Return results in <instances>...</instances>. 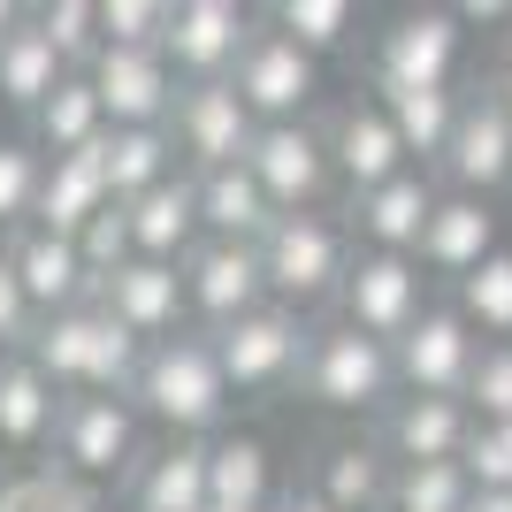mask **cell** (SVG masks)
I'll return each mask as SVG.
<instances>
[{"label": "cell", "mask_w": 512, "mask_h": 512, "mask_svg": "<svg viewBox=\"0 0 512 512\" xmlns=\"http://www.w3.org/2000/svg\"><path fill=\"white\" fill-rule=\"evenodd\" d=\"M130 406L161 421L169 436H192V444H214L222 421H230V383H222V360H214L207 329H184L169 344H146V367L130 383Z\"/></svg>", "instance_id": "1"}, {"label": "cell", "mask_w": 512, "mask_h": 512, "mask_svg": "<svg viewBox=\"0 0 512 512\" xmlns=\"http://www.w3.org/2000/svg\"><path fill=\"white\" fill-rule=\"evenodd\" d=\"M62 398H130L138 367H146V344L130 337L107 306H69V314L39 321V344L23 352Z\"/></svg>", "instance_id": "2"}, {"label": "cell", "mask_w": 512, "mask_h": 512, "mask_svg": "<svg viewBox=\"0 0 512 512\" xmlns=\"http://www.w3.org/2000/svg\"><path fill=\"white\" fill-rule=\"evenodd\" d=\"M260 260H268V291H276V306H291V314L314 321L321 306L344 299V276H352V260H360V237H352V222L344 214H283L276 230H268V245H260Z\"/></svg>", "instance_id": "3"}, {"label": "cell", "mask_w": 512, "mask_h": 512, "mask_svg": "<svg viewBox=\"0 0 512 512\" xmlns=\"http://www.w3.org/2000/svg\"><path fill=\"white\" fill-rule=\"evenodd\" d=\"M299 398L321 406V413H375V421H383V413L398 406V352L329 314V321H314Z\"/></svg>", "instance_id": "4"}, {"label": "cell", "mask_w": 512, "mask_h": 512, "mask_svg": "<svg viewBox=\"0 0 512 512\" xmlns=\"http://www.w3.org/2000/svg\"><path fill=\"white\" fill-rule=\"evenodd\" d=\"M306 344H314V321L291 314V306H260L237 329H214V360H222V383L230 398H283L299 390L306 375Z\"/></svg>", "instance_id": "5"}, {"label": "cell", "mask_w": 512, "mask_h": 512, "mask_svg": "<svg viewBox=\"0 0 512 512\" xmlns=\"http://www.w3.org/2000/svg\"><path fill=\"white\" fill-rule=\"evenodd\" d=\"M436 184L467 199H505L512 192V107L497 100L490 77L459 85V130H451V153L436 161Z\"/></svg>", "instance_id": "6"}, {"label": "cell", "mask_w": 512, "mask_h": 512, "mask_svg": "<svg viewBox=\"0 0 512 512\" xmlns=\"http://www.w3.org/2000/svg\"><path fill=\"white\" fill-rule=\"evenodd\" d=\"M459 54H467V23H459V8H398V16L375 31L367 85L459 92Z\"/></svg>", "instance_id": "7"}, {"label": "cell", "mask_w": 512, "mask_h": 512, "mask_svg": "<svg viewBox=\"0 0 512 512\" xmlns=\"http://www.w3.org/2000/svg\"><path fill=\"white\" fill-rule=\"evenodd\" d=\"M321 138H329L344 199H367V192H383V184H398V176L413 169L406 138H398V123H390V107L375 100V92H344V100L321 115Z\"/></svg>", "instance_id": "8"}, {"label": "cell", "mask_w": 512, "mask_h": 512, "mask_svg": "<svg viewBox=\"0 0 512 512\" xmlns=\"http://www.w3.org/2000/svg\"><path fill=\"white\" fill-rule=\"evenodd\" d=\"M138 421L146 413L130 406V398H69L62 406V436H54V467L69 482H130L138 474Z\"/></svg>", "instance_id": "9"}, {"label": "cell", "mask_w": 512, "mask_h": 512, "mask_svg": "<svg viewBox=\"0 0 512 512\" xmlns=\"http://www.w3.org/2000/svg\"><path fill=\"white\" fill-rule=\"evenodd\" d=\"M260 31V8H237V0H169V69L184 85H230L245 46Z\"/></svg>", "instance_id": "10"}, {"label": "cell", "mask_w": 512, "mask_h": 512, "mask_svg": "<svg viewBox=\"0 0 512 512\" xmlns=\"http://www.w3.org/2000/svg\"><path fill=\"white\" fill-rule=\"evenodd\" d=\"M390 352H398V398H467L474 367H482V337L451 299H436Z\"/></svg>", "instance_id": "11"}, {"label": "cell", "mask_w": 512, "mask_h": 512, "mask_svg": "<svg viewBox=\"0 0 512 512\" xmlns=\"http://www.w3.org/2000/svg\"><path fill=\"white\" fill-rule=\"evenodd\" d=\"M245 169L260 176V192L276 199V214H321L337 192V161H329V138L314 123H260Z\"/></svg>", "instance_id": "12"}, {"label": "cell", "mask_w": 512, "mask_h": 512, "mask_svg": "<svg viewBox=\"0 0 512 512\" xmlns=\"http://www.w3.org/2000/svg\"><path fill=\"white\" fill-rule=\"evenodd\" d=\"M428 268L406 253H360L352 260V276H344V299H337V321H352L360 337L375 344H398L413 321L428 314Z\"/></svg>", "instance_id": "13"}, {"label": "cell", "mask_w": 512, "mask_h": 512, "mask_svg": "<svg viewBox=\"0 0 512 512\" xmlns=\"http://www.w3.org/2000/svg\"><path fill=\"white\" fill-rule=\"evenodd\" d=\"M169 138H176L192 176H214V169H237L253 153L260 115L245 107L237 85H184L176 92V115H169Z\"/></svg>", "instance_id": "14"}, {"label": "cell", "mask_w": 512, "mask_h": 512, "mask_svg": "<svg viewBox=\"0 0 512 512\" xmlns=\"http://www.w3.org/2000/svg\"><path fill=\"white\" fill-rule=\"evenodd\" d=\"M184 291H192V329H207V337L214 329H237L260 306H276L260 245H214V237L184 260Z\"/></svg>", "instance_id": "15"}, {"label": "cell", "mask_w": 512, "mask_h": 512, "mask_svg": "<svg viewBox=\"0 0 512 512\" xmlns=\"http://www.w3.org/2000/svg\"><path fill=\"white\" fill-rule=\"evenodd\" d=\"M230 85L245 92V107H253L260 123H314L321 62H314V54H306V46H291V39H283V31H276V23H260Z\"/></svg>", "instance_id": "16"}, {"label": "cell", "mask_w": 512, "mask_h": 512, "mask_svg": "<svg viewBox=\"0 0 512 512\" xmlns=\"http://www.w3.org/2000/svg\"><path fill=\"white\" fill-rule=\"evenodd\" d=\"M436 207H444L436 169H406L398 184H383V192L344 199V222H352V237H360V253H406V260H421V237H428V222H436Z\"/></svg>", "instance_id": "17"}, {"label": "cell", "mask_w": 512, "mask_h": 512, "mask_svg": "<svg viewBox=\"0 0 512 512\" xmlns=\"http://www.w3.org/2000/svg\"><path fill=\"white\" fill-rule=\"evenodd\" d=\"M92 92H100L115 130H169L184 77L169 69V54H115L107 46L100 62H92Z\"/></svg>", "instance_id": "18"}, {"label": "cell", "mask_w": 512, "mask_h": 512, "mask_svg": "<svg viewBox=\"0 0 512 512\" xmlns=\"http://www.w3.org/2000/svg\"><path fill=\"white\" fill-rule=\"evenodd\" d=\"M390 474L398 459L383 451V436H321L306 459V490L337 512H390Z\"/></svg>", "instance_id": "19"}, {"label": "cell", "mask_w": 512, "mask_h": 512, "mask_svg": "<svg viewBox=\"0 0 512 512\" xmlns=\"http://www.w3.org/2000/svg\"><path fill=\"white\" fill-rule=\"evenodd\" d=\"M100 306L138 344H169L192 329V291H184V268H169V260H130L123 276L100 291Z\"/></svg>", "instance_id": "20"}, {"label": "cell", "mask_w": 512, "mask_h": 512, "mask_svg": "<svg viewBox=\"0 0 512 512\" xmlns=\"http://www.w3.org/2000/svg\"><path fill=\"white\" fill-rule=\"evenodd\" d=\"M8 253H16V276L23 291H31V306H39V321L69 314V306H100V291H92V268H85V245L77 237H54V230H16L8 237Z\"/></svg>", "instance_id": "21"}, {"label": "cell", "mask_w": 512, "mask_h": 512, "mask_svg": "<svg viewBox=\"0 0 512 512\" xmlns=\"http://www.w3.org/2000/svg\"><path fill=\"white\" fill-rule=\"evenodd\" d=\"M375 436H383V451L398 467H436V459H467L474 413H467V398H398L375 421Z\"/></svg>", "instance_id": "22"}, {"label": "cell", "mask_w": 512, "mask_h": 512, "mask_svg": "<svg viewBox=\"0 0 512 512\" xmlns=\"http://www.w3.org/2000/svg\"><path fill=\"white\" fill-rule=\"evenodd\" d=\"M130 512H214V474H207V444L169 436L138 459V474L123 482Z\"/></svg>", "instance_id": "23"}, {"label": "cell", "mask_w": 512, "mask_h": 512, "mask_svg": "<svg viewBox=\"0 0 512 512\" xmlns=\"http://www.w3.org/2000/svg\"><path fill=\"white\" fill-rule=\"evenodd\" d=\"M490 253H505V245H497V207L490 199H467V192H444V207H436V222H428V237H421V268L459 291Z\"/></svg>", "instance_id": "24"}, {"label": "cell", "mask_w": 512, "mask_h": 512, "mask_svg": "<svg viewBox=\"0 0 512 512\" xmlns=\"http://www.w3.org/2000/svg\"><path fill=\"white\" fill-rule=\"evenodd\" d=\"M130 237H138V260H169V268H184V260L207 245V222H199V176H169L161 192L130 199Z\"/></svg>", "instance_id": "25"}, {"label": "cell", "mask_w": 512, "mask_h": 512, "mask_svg": "<svg viewBox=\"0 0 512 512\" xmlns=\"http://www.w3.org/2000/svg\"><path fill=\"white\" fill-rule=\"evenodd\" d=\"M62 390L46 383L31 360H8L0 367V451L8 459H39V451H54V436H62ZM46 467V459H39Z\"/></svg>", "instance_id": "26"}, {"label": "cell", "mask_w": 512, "mask_h": 512, "mask_svg": "<svg viewBox=\"0 0 512 512\" xmlns=\"http://www.w3.org/2000/svg\"><path fill=\"white\" fill-rule=\"evenodd\" d=\"M199 222H207L214 245H268V230L283 214H276V199L260 192V176L237 161V169L199 176Z\"/></svg>", "instance_id": "27"}, {"label": "cell", "mask_w": 512, "mask_h": 512, "mask_svg": "<svg viewBox=\"0 0 512 512\" xmlns=\"http://www.w3.org/2000/svg\"><path fill=\"white\" fill-rule=\"evenodd\" d=\"M207 474H214V505L222 512H276L283 490H276V451L245 436V428H222L207 444Z\"/></svg>", "instance_id": "28"}, {"label": "cell", "mask_w": 512, "mask_h": 512, "mask_svg": "<svg viewBox=\"0 0 512 512\" xmlns=\"http://www.w3.org/2000/svg\"><path fill=\"white\" fill-rule=\"evenodd\" d=\"M115 207L107 192V169H100V146L92 153H69V161H46V192H39V230L54 237H85L100 214Z\"/></svg>", "instance_id": "29"}, {"label": "cell", "mask_w": 512, "mask_h": 512, "mask_svg": "<svg viewBox=\"0 0 512 512\" xmlns=\"http://www.w3.org/2000/svg\"><path fill=\"white\" fill-rule=\"evenodd\" d=\"M100 169H107V192L130 207V199L161 192L169 176H184V153H176L169 130H107L100 138Z\"/></svg>", "instance_id": "30"}, {"label": "cell", "mask_w": 512, "mask_h": 512, "mask_svg": "<svg viewBox=\"0 0 512 512\" xmlns=\"http://www.w3.org/2000/svg\"><path fill=\"white\" fill-rule=\"evenodd\" d=\"M62 77H77V69L54 54V39L39 31V16L23 23V31H8V39H0V107L39 115V107L62 92Z\"/></svg>", "instance_id": "31"}, {"label": "cell", "mask_w": 512, "mask_h": 512, "mask_svg": "<svg viewBox=\"0 0 512 512\" xmlns=\"http://www.w3.org/2000/svg\"><path fill=\"white\" fill-rule=\"evenodd\" d=\"M375 100L390 107V123L406 138L413 169H436L451 153V130H459V92H428V85H367Z\"/></svg>", "instance_id": "32"}, {"label": "cell", "mask_w": 512, "mask_h": 512, "mask_svg": "<svg viewBox=\"0 0 512 512\" xmlns=\"http://www.w3.org/2000/svg\"><path fill=\"white\" fill-rule=\"evenodd\" d=\"M107 107H100V92H92V77H62V92L31 115V146L46 153V161H69V153H92L107 138Z\"/></svg>", "instance_id": "33"}, {"label": "cell", "mask_w": 512, "mask_h": 512, "mask_svg": "<svg viewBox=\"0 0 512 512\" xmlns=\"http://www.w3.org/2000/svg\"><path fill=\"white\" fill-rule=\"evenodd\" d=\"M260 23H276L291 46H306V54H337V46H352V31H360V8L352 0H276V8H260Z\"/></svg>", "instance_id": "34"}, {"label": "cell", "mask_w": 512, "mask_h": 512, "mask_svg": "<svg viewBox=\"0 0 512 512\" xmlns=\"http://www.w3.org/2000/svg\"><path fill=\"white\" fill-rule=\"evenodd\" d=\"M451 306L474 321V337H482V344H512V245L482 260V268L451 291Z\"/></svg>", "instance_id": "35"}, {"label": "cell", "mask_w": 512, "mask_h": 512, "mask_svg": "<svg viewBox=\"0 0 512 512\" xmlns=\"http://www.w3.org/2000/svg\"><path fill=\"white\" fill-rule=\"evenodd\" d=\"M39 192H46V153L31 138H0V237L39 222Z\"/></svg>", "instance_id": "36"}, {"label": "cell", "mask_w": 512, "mask_h": 512, "mask_svg": "<svg viewBox=\"0 0 512 512\" xmlns=\"http://www.w3.org/2000/svg\"><path fill=\"white\" fill-rule=\"evenodd\" d=\"M31 16H39V31L54 39V54H62L77 77H92V62L107 54V39H100V0H39Z\"/></svg>", "instance_id": "37"}, {"label": "cell", "mask_w": 512, "mask_h": 512, "mask_svg": "<svg viewBox=\"0 0 512 512\" xmlns=\"http://www.w3.org/2000/svg\"><path fill=\"white\" fill-rule=\"evenodd\" d=\"M474 482L459 459H436V467H398L390 474V512H467Z\"/></svg>", "instance_id": "38"}, {"label": "cell", "mask_w": 512, "mask_h": 512, "mask_svg": "<svg viewBox=\"0 0 512 512\" xmlns=\"http://www.w3.org/2000/svg\"><path fill=\"white\" fill-rule=\"evenodd\" d=\"M100 39L115 54H161L169 39V0H100Z\"/></svg>", "instance_id": "39"}, {"label": "cell", "mask_w": 512, "mask_h": 512, "mask_svg": "<svg viewBox=\"0 0 512 512\" xmlns=\"http://www.w3.org/2000/svg\"><path fill=\"white\" fill-rule=\"evenodd\" d=\"M31 344H39V306H31V291H23V276H16V253H8V237H0V352L23 360Z\"/></svg>", "instance_id": "40"}, {"label": "cell", "mask_w": 512, "mask_h": 512, "mask_svg": "<svg viewBox=\"0 0 512 512\" xmlns=\"http://www.w3.org/2000/svg\"><path fill=\"white\" fill-rule=\"evenodd\" d=\"M459 467H467L474 490H512V421H474Z\"/></svg>", "instance_id": "41"}, {"label": "cell", "mask_w": 512, "mask_h": 512, "mask_svg": "<svg viewBox=\"0 0 512 512\" xmlns=\"http://www.w3.org/2000/svg\"><path fill=\"white\" fill-rule=\"evenodd\" d=\"M467 413L474 421H512V344H482V367L467 383Z\"/></svg>", "instance_id": "42"}, {"label": "cell", "mask_w": 512, "mask_h": 512, "mask_svg": "<svg viewBox=\"0 0 512 512\" xmlns=\"http://www.w3.org/2000/svg\"><path fill=\"white\" fill-rule=\"evenodd\" d=\"M62 482H69V474L54 467V459L31 467V474H8V482H0V512H54V505H62Z\"/></svg>", "instance_id": "43"}, {"label": "cell", "mask_w": 512, "mask_h": 512, "mask_svg": "<svg viewBox=\"0 0 512 512\" xmlns=\"http://www.w3.org/2000/svg\"><path fill=\"white\" fill-rule=\"evenodd\" d=\"M459 23H467V31H482V23H512V8H505V0H459Z\"/></svg>", "instance_id": "44"}, {"label": "cell", "mask_w": 512, "mask_h": 512, "mask_svg": "<svg viewBox=\"0 0 512 512\" xmlns=\"http://www.w3.org/2000/svg\"><path fill=\"white\" fill-rule=\"evenodd\" d=\"M276 512H337V505H329V497H314V490L299 482V490H283V505H276Z\"/></svg>", "instance_id": "45"}, {"label": "cell", "mask_w": 512, "mask_h": 512, "mask_svg": "<svg viewBox=\"0 0 512 512\" xmlns=\"http://www.w3.org/2000/svg\"><path fill=\"white\" fill-rule=\"evenodd\" d=\"M467 512H512V490H474Z\"/></svg>", "instance_id": "46"}, {"label": "cell", "mask_w": 512, "mask_h": 512, "mask_svg": "<svg viewBox=\"0 0 512 512\" xmlns=\"http://www.w3.org/2000/svg\"><path fill=\"white\" fill-rule=\"evenodd\" d=\"M23 23H31V8H23V0H0V39H8V31H23Z\"/></svg>", "instance_id": "47"}, {"label": "cell", "mask_w": 512, "mask_h": 512, "mask_svg": "<svg viewBox=\"0 0 512 512\" xmlns=\"http://www.w3.org/2000/svg\"><path fill=\"white\" fill-rule=\"evenodd\" d=\"M490 85H497V100H505V107H512V54H505V62H497V69H490Z\"/></svg>", "instance_id": "48"}, {"label": "cell", "mask_w": 512, "mask_h": 512, "mask_svg": "<svg viewBox=\"0 0 512 512\" xmlns=\"http://www.w3.org/2000/svg\"><path fill=\"white\" fill-rule=\"evenodd\" d=\"M0 367H8V352H0Z\"/></svg>", "instance_id": "49"}, {"label": "cell", "mask_w": 512, "mask_h": 512, "mask_svg": "<svg viewBox=\"0 0 512 512\" xmlns=\"http://www.w3.org/2000/svg\"><path fill=\"white\" fill-rule=\"evenodd\" d=\"M0 459H8V451H0Z\"/></svg>", "instance_id": "50"}, {"label": "cell", "mask_w": 512, "mask_h": 512, "mask_svg": "<svg viewBox=\"0 0 512 512\" xmlns=\"http://www.w3.org/2000/svg\"><path fill=\"white\" fill-rule=\"evenodd\" d=\"M214 512H222V505H214Z\"/></svg>", "instance_id": "51"}]
</instances>
